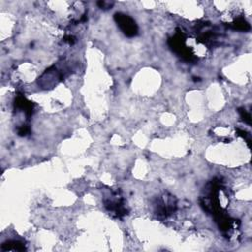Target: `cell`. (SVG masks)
Instances as JSON below:
<instances>
[{
  "mask_svg": "<svg viewBox=\"0 0 252 252\" xmlns=\"http://www.w3.org/2000/svg\"><path fill=\"white\" fill-rule=\"evenodd\" d=\"M115 21L119 28L122 30V32L128 35V36H133L136 35L137 33V25L134 22L133 19H131L129 16L124 15V14H116L115 15Z\"/></svg>",
  "mask_w": 252,
  "mask_h": 252,
  "instance_id": "1",
  "label": "cell"
}]
</instances>
